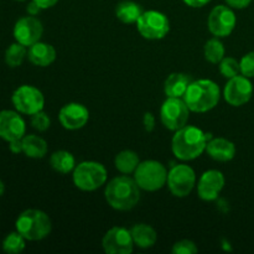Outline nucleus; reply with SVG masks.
I'll return each mask as SVG.
<instances>
[{
  "label": "nucleus",
  "mask_w": 254,
  "mask_h": 254,
  "mask_svg": "<svg viewBox=\"0 0 254 254\" xmlns=\"http://www.w3.org/2000/svg\"><path fill=\"white\" fill-rule=\"evenodd\" d=\"M27 59L35 66L47 67L56 60V50L52 45L37 41L27 50Z\"/></svg>",
  "instance_id": "nucleus-18"
},
{
  "label": "nucleus",
  "mask_w": 254,
  "mask_h": 254,
  "mask_svg": "<svg viewBox=\"0 0 254 254\" xmlns=\"http://www.w3.org/2000/svg\"><path fill=\"white\" fill-rule=\"evenodd\" d=\"M22 141V153L30 159H42L47 154L49 146L46 140L36 134H25Z\"/></svg>",
  "instance_id": "nucleus-22"
},
{
  "label": "nucleus",
  "mask_w": 254,
  "mask_h": 254,
  "mask_svg": "<svg viewBox=\"0 0 254 254\" xmlns=\"http://www.w3.org/2000/svg\"><path fill=\"white\" fill-rule=\"evenodd\" d=\"M41 7L39 6V5L36 4V2L34 1V0H32L31 2H29V4H27V7H26V11H27V14L29 15H31V16H36L37 14H39L40 11H41Z\"/></svg>",
  "instance_id": "nucleus-38"
},
{
  "label": "nucleus",
  "mask_w": 254,
  "mask_h": 254,
  "mask_svg": "<svg viewBox=\"0 0 254 254\" xmlns=\"http://www.w3.org/2000/svg\"><path fill=\"white\" fill-rule=\"evenodd\" d=\"M59 119L61 126L67 130H78L89 121V111L81 103H67L60 109Z\"/></svg>",
  "instance_id": "nucleus-16"
},
{
  "label": "nucleus",
  "mask_w": 254,
  "mask_h": 254,
  "mask_svg": "<svg viewBox=\"0 0 254 254\" xmlns=\"http://www.w3.org/2000/svg\"><path fill=\"white\" fill-rule=\"evenodd\" d=\"M207 135L200 128L193 126H185L175 131L171 140V150L178 159L190 161L198 158L207 146Z\"/></svg>",
  "instance_id": "nucleus-2"
},
{
  "label": "nucleus",
  "mask_w": 254,
  "mask_h": 254,
  "mask_svg": "<svg viewBox=\"0 0 254 254\" xmlns=\"http://www.w3.org/2000/svg\"><path fill=\"white\" fill-rule=\"evenodd\" d=\"M206 151L216 161H231L236 155V145L225 138H215L208 140Z\"/></svg>",
  "instance_id": "nucleus-19"
},
{
  "label": "nucleus",
  "mask_w": 254,
  "mask_h": 254,
  "mask_svg": "<svg viewBox=\"0 0 254 254\" xmlns=\"http://www.w3.org/2000/svg\"><path fill=\"white\" fill-rule=\"evenodd\" d=\"M192 81L193 79L189 74L181 73V72H174L165 79L164 92H165L166 97L184 98L189 86Z\"/></svg>",
  "instance_id": "nucleus-20"
},
{
  "label": "nucleus",
  "mask_w": 254,
  "mask_h": 254,
  "mask_svg": "<svg viewBox=\"0 0 254 254\" xmlns=\"http://www.w3.org/2000/svg\"><path fill=\"white\" fill-rule=\"evenodd\" d=\"M16 1H25V0H16Z\"/></svg>",
  "instance_id": "nucleus-40"
},
{
  "label": "nucleus",
  "mask_w": 254,
  "mask_h": 254,
  "mask_svg": "<svg viewBox=\"0 0 254 254\" xmlns=\"http://www.w3.org/2000/svg\"><path fill=\"white\" fill-rule=\"evenodd\" d=\"M143 126H144V129H145L148 133H150V131L154 130V128H155V117H154L153 113L148 112V113L144 114Z\"/></svg>",
  "instance_id": "nucleus-33"
},
{
  "label": "nucleus",
  "mask_w": 254,
  "mask_h": 254,
  "mask_svg": "<svg viewBox=\"0 0 254 254\" xmlns=\"http://www.w3.org/2000/svg\"><path fill=\"white\" fill-rule=\"evenodd\" d=\"M134 180L136 181L141 190L154 192L166 185L168 170L160 161H140L136 170L134 171Z\"/></svg>",
  "instance_id": "nucleus-6"
},
{
  "label": "nucleus",
  "mask_w": 254,
  "mask_h": 254,
  "mask_svg": "<svg viewBox=\"0 0 254 254\" xmlns=\"http://www.w3.org/2000/svg\"><path fill=\"white\" fill-rule=\"evenodd\" d=\"M241 66V74L248 77V78H253L254 77V51L248 52L245 56L241 59L240 61Z\"/></svg>",
  "instance_id": "nucleus-31"
},
{
  "label": "nucleus",
  "mask_w": 254,
  "mask_h": 254,
  "mask_svg": "<svg viewBox=\"0 0 254 254\" xmlns=\"http://www.w3.org/2000/svg\"><path fill=\"white\" fill-rule=\"evenodd\" d=\"M225 46L221 42L220 37H213L210 39L203 46V56H205L206 61L211 62V64H220L225 57Z\"/></svg>",
  "instance_id": "nucleus-26"
},
{
  "label": "nucleus",
  "mask_w": 254,
  "mask_h": 254,
  "mask_svg": "<svg viewBox=\"0 0 254 254\" xmlns=\"http://www.w3.org/2000/svg\"><path fill=\"white\" fill-rule=\"evenodd\" d=\"M9 150L12 154H21L22 153V141L21 139L12 140L9 143Z\"/></svg>",
  "instance_id": "nucleus-35"
},
{
  "label": "nucleus",
  "mask_w": 254,
  "mask_h": 254,
  "mask_svg": "<svg viewBox=\"0 0 254 254\" xmlns=\"http://www.w3.org/2000/svg\"><path fill=\"white\" fill-rule=\"evenodd\" d=\"M131 237H133L134 245L138 246L139 248L148 250V248L154 247V245L158 241V233L151 226L146 223H138L134 225L130 230Z\"/></svg>",
  "instance_id": "nucleus-21"
},
{
  "label": "nucleus",
  "mask_w": 254,
  "mask_h": 254,
  "mask_svg": "<svg viewBox=\"0 0 254 254\" xmlns=\"http://www.w3.org/2000/svg\"><path fill=\"white\" fill-rule=\"evenodd\" d=\"M15 228L26 241H41L51 233L52 222L44 211L29 208L17 216Z\"/></svg>",
  "instance_id": "nucleus-4"
},
{
  "label": "nucleus",
  "mask_w": 254,
  "mask_h": 254,
  "mask_svg": "<svg viewBox=\"0 0 254 254\" xmlns=\"http://www.w3.org/2000/svg\"><path fill=\"white\" fill-rule=\"evenodd\" d=\"M50 165L60 174H68L76 168V159L69 151L57 150L50 156Z\"/></svg>",
  "instance_id": "nucleus-25"
},
{
  "label": "nucleus",
  "mask_w": 254,
  "mask_h": 254,
  "mask_svg": "<svg viewBox=\"0 0 254 254\" xmlns=\"http://www.w3.org/2000/svg\"><path fill=\"white\" fill-rule=\"evenodd\" d=\"M143 14L140 5L131 0H123L116 7V16L124 24H134Z\"/></svg>",
  "instance_id": "nucleus-23"
},
{
  "label": "nucleus",
  "mask_w": 254,
  "mask_h": 254,
  "mask_svg": "<svg viewBox=\"0 0 254 254\" xmlns=\"http://www.w3.org/2000/svg\"><path fill=\"white\" fill-rule=\"evenodd\" d=\"M30 122H31L32 128L36 129L37 131H46L51 126V119H50L49 114L45 113L44 111L32 114Z\"/></svg>",
  "instance_id": "nucleus-30"
},
{
  "label": "nucleus",
  "mask_w": 254,
  "mask_h": 254,
  "mask_svg": "<svg viewBox=\"0 0 254 254\" xmlns=\"http://www.w3.org/2000/svg\"><path fill=\"white\" fill-rule=\"evenodd\" d=\"M227 2V5L232 9H246L247 6H250V4L252 2V0H225Z\"/></svg>",
  "instance_id": "nucleus-34"
},
{
  "label": "nucleus",
  "mask_w": 254,
  "mask_h": 254,
  "mask_svg": "<svg viewBox=\"0 0 254 254\" xmlns=\"http://www.w3.org/2000/svg\"><path fill=\"white\" fill-rule=\"evenodd\" d=\"M11 102L19 113L31 117L37 112L44 111L45 97L36 87L31 84H22L14 91Z\"/></svg>",
  "instance_id": "nucleus-8"
},
{
  "label": "nucleus",
  "mask_w": 254,
  "mask_h": 254,
  "mask_svg": "<svg viewBox=\"0 0 254 254\" xmlns=\"http://www.w3.org/2000/svg\"><path fill=\"white\" fill-rule=\"evenodd\" d=\"M225 176L220 170H208L201 175L197 183L198 197L203 201H215L225 188Z\"/></svg>",
  "instance_id": "nucleus-17"
},
{
  "label": "nucleus",
  "mask_w": 254,
  "mask_h": 254,
  "mask_svg": "<svg viewBox=\"0 0 254 254\" xmlns=\"http://www.w3.org/2000/svg\"><path fill=\"white\" fill-rule=\"evenodd\" d=\"M183 1L190 7H202L207 5L211 0H183Z\"/></svg>",
  "instance_id": "nucleus-36"
},
{
  "label": "nucleus",
  "mask_w": 254,
  "mask_h": 254,
  "mask_svg": "<svg viewBox=\"0 0 254 254\" xmlns=\"http://www.w3.org/2000/svg\"><path fill=\"white\" fill-rule=\"evenodd\" d=\"M139 164H140L139 155L133 150L121 151V153L117 154L116 159H114V166L123 175L134 174Z\"/></svg>",
  "instance_id": "nucleus-24"
},
{
  "label": "nucleus",
  "mask_w": 254,
  "mask_h": 254,
  "mask_svg": "<svg viewBox=\"0 0 254 254\" xmlns=\"http://www.w3.org/2000/svg\"><path fill=\"white\" fill-rule=\"evenodd\" d=\"M221 98V91L217 83L211 79H197L192 81L184 96L191 112L206 113L218 104Z\"/></svg>",
  "instance_id": "nucleus-3"
},
{
  "label": "nucleus",
  "mask_w": 254,
  "mask_h": 254,
  "mask_svg": "<svg viewBox=\"0 0 254 254\" xmlns=\"http://www.w3.org/2000/svg\"><path fill=\"white\" fill-rule=\"evenodd\" d=\"M168 188L176 197H186L192 192L196 185V174L191 166L179 164L168 173Z\"/></svg>",
  "instance_id": "nucleus-10"
},
{
  "label": "nucleus",
  "mask_w": 254,
  "mask_h": 254,
  "mask_svg": "<svg viewBox=\"0 0 254 254\" xmlns=\"http://www.w3.org/2000/svg\"><path fill=\"white\" fill-rule=\"evenodd\" d=\"M171 252L174 254H195L198 252V248L192 241L190 240H183L176 242L173 246V250Z\"/></svg>",
  "instance_id": "nucleus-32"
},
{
  "label": "nucleus",
  "mask_w": 254,
  "mask_h": 254,
  "mask_svg": "<svg viewBox=\"0 0 254 254\" xmlns=\"http://www.w3.org/2000/svg\"><path fill=\"white\" fill-rule=\"evenodd\" d=\"M26 247V240L17 231L10 232L2 241V251L7 254H19Z\"/></svg>",
  "instance_id": "nucleus-28"
},
{
  "label": "nucleus",
  "mask_w": 254,
  "mask_h": 254,
  "mask_svg": "<svg viewBox=\"0 0 254 254\" xmlns=\"http://www.w3.org/2000/svg\"><path fill=\"white\" fill-rule=\"evenodd\" d=\"M253 96V84L251 78L237 74L228 79L223 89V98L230 106L241 107L251 101Z\"/></svg>",
  "instance_id": "nucleus-12"
},
{
  "label": "nucleus",
  "mask_w": 254,
  "mask_h": 254,
  "mask_svg": "<svg viewBox=\"0 0 254 254\" xmlns=\"http://www.w3.org/2000/svg\"><path fill=\"white\" fill-rule=\"evenodd\" d=\"M134 246L130 230L124 227H112L102 240V247L108 254H130Z\"/></svg>",
  "instance_id": "nucleus-13"
},
{
  "label": "nucleus",
  "mask_w": 254,
  "mask_h": 254,
  "mask_svg": "<svg viewBox=\"0 0 254 254\" xmlns=\"http://www.w3.org/2000/svg\"><path fill=\"white\" fill-rule=\"evenodd\" d=\"M26 134V123L17 111H0V139L10 141L22 139Z\"/></svg>",
  "instance_id": "nucleus-15"
},
{
  "label": "nucleus",
  "mask_w": 254,
  "mask_h": 254,
  "mask_svg": "<svg viewBox=\"0 0 254 254\" xmlns=\"http://www.w3.org/2000/svg\"><path fill=\"white\" fill-rule=\"evenodd\" d=\"M107 169L98 161H82L76 165L72 175L74 186L81 191L98 190L107 183Z\"/></svg>",
  "instance_id": "nucleus-5"
},
{
  "label": "nucleus",
  "mask_w": 254,
  "mask_h": 254,
  "mask_svg": "<svg viewBox=\"0 0 254 254\" xmlns=\"http://www.w3.org/2000/svg\"><path fill=\"white\" fill-rule=\"evenodd\" d=\"M190 112V108L184 98L168 97L160 109L161 123L169 130L176 131L188 126Z\"/></svg>",
  "instance_id": "nucleus-7"
},
{
  "label": "nucleus",
  "mask_w": 254,
  "mask_h": 254,
  "mask_svg": "<svg viewBox=\"0 0 254 254\" xmlns=\"http://www.w3.org/2000/svg\"><path fill=\"white\" fill-rule=\"evenodd\" d=\"M4 192H5V184H4V181L0 180V197L4 195Z\"/></svg>",
  "instance_id": "nucleus-39"
},
{
  "label": "nucleus",
  "mask_w": 254,
  "mask_h": 254,
  "mask_svg": "<svg viewBox=\"0 0 254 254\" xmlns=\"http://www.w3.org/2000/svg\"><path fill=\"white\" fill-rule=\"evenodd\" d=\"M104 197L108 205L117 211H129L140 200V188L134 178L118 176L109 181L104 189Z\"/></svg>",
  "instance_id": "nucleus-1"
},
{
  "label": "nucleus",
  "mask_w": 254,
  "mask_h": 254,
  "mask_svg": "<svg viewBox=\"0 0 254 254\" xmlns=\"http://www.w3.org/2000/svg\"><path fill=\"white\" fill-rule=\"evenodd\" d=\"M139 34L148 40H161L170 31V21L165 14L156 10L143 11L136 21Z\"/></svg>",
  "instance_id": "nucleus-9"
},
{
  "label": "nucleus",
  "mask_w": 254,
  "mask_h": 254,
  "mask_svg": "<svg viewBox=\"0 0 254 254\" xmlns=\"http://www.w3.org/2000/svg\"><path fill=\"white\" fill-rule=\"evenodd\" d=\"M27 57V47L19 42H14L10 45L5 51V64L11 68L21 66L24 60Z\"/></svg>",
  "instance_id": "nucleus-27"
},
{
  "label": "nucleus",
  "mask_w": 254,
  "mask_h": 254,
  "mask_svg": "<svg viewBox=\"0 0 254 254\" xmlns=\"http://www.w3.org/2000/svg\"><path fill=\"white\" fill-rule=\"evenodd\" d=\"M42 10L45 9H50V7L55 6V5L59 2V0H34Z\"/></svg>",
  "instance_id": "nucleus-37"
},
{
  "label": "nucleus",
  "mask_w": 254,
  "mask_h": 254,
  "mask_svg": "<svg viewBox=\"0 0 254 254\" xmlns=\"http://www.w3.org/2000/svg\"><path fill=\"white\" fill-rule=\"evenodd\" d=\"M12 34H14L15 41L29 49L30 46L40 41L44 34V26L36 16H31V15L22 16L15 22Z\"/></svg>",
  "instance_id": "nucleus-14"
},
{
  "label": "nucleus",
  "mask_w": 254,
  "mask_h": 254,
  "mask_svg": "<svg viewBox=\"0 0 254 254\" xmlns=\"http://www.w3.org/2000/svg\"><path fill=\"white\" fill-rule=\"evenodd\" d=\"M218 64H220V73L227 79L232 78V77L237 76V74H241L240 61H237L233 57L225 56Z\"/></svg>",
  "instance_id": "nucleus-29"
},
{
  "label": "nucleus",
  "mask_w": 254,
  "mask_h": 254,
  "mask_svg": "<svg viewBox=\"0 0 254 254\" xmlns=\"http://www.w3.org/2000/svg\"><path fill=\"white\" fill-rule=\"evenodd\" d=\"M237 17L232 7L227 5H217L208 15L207 26L211 34L216 37H227L235 30Z\"/></svg>",
  "instance_id": "nucleus-11"
}]
</instances>
